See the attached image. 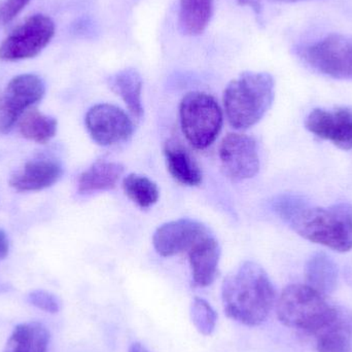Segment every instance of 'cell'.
I'll list each match as a JSON object with an SVG mask.
<instances>
[{"mask_svg":"<svg viewBox=\"0 0 352 352\" xmlns=\"http://www.w3.org/2000/svg\"><path fill=\"white\" fill-rule=\"evenodd\" d=\"M19 131L26 140L45 144L55 136L57 121L54 118L39 113L37 109H29L19 122Z\"/></svg>","mask_w":352,"mask_h":352,"instance_id":"44dd1931","label":"cell"},{"mask_svg":"<svg viewBox=\"0 0 352 352\" xmlns=\"http://www.w3.org/2000/svg\"><path fill=\"white\" fill-rule=\"evenodd\" d=\"M50 333L41 322L20 324L14 329L3 352H49Z\"/></svg>","mask_w":352,"mask_h":352,"instance_id":"e0dca14e","label":"cell"},{"mask_svg":"<svg viewBox=\"0 0 352 352\" xmlns=\"http://www.w3.org/2000/svg\"><path fill=\"white\" fill-rule=\"evenodd\" d=\"M309 287L320 294L332 293L338 280V269L334 261L324 252L314 254L306 266Z\"/></svg>","mask_w":352,"mask_h":352,"instance_id":"ffe728a7","label":"cell"},{"mask_svg":"<svg viewBox=\"0 0 352 352\" xmlns=\"http://www.w3.org/2000/svg\"><path fill=\"white\" fill-rule=\"evenodd\" d=\"M27 300L31 305L50 314H58L61 308V303L55 295L41 289L31 292Z\"/></svg>","mask_w":352,"mask_h":352,"instance_id":"d4e9b609","label":"cell"},{"mask_svg":"<svg viewBox=\"0 0 352 352\" xmlns=\"http://www.w3.org/2000/svg\"><path fill=\"white\" fill-rule=\"evenodd\" d=\"M85 123L91 138L99 146L121 144L133 135L134 123L129 116L123 109L109 103L91 107Z\"/></svg>","mask_w":352,"mask_h":352,"instance_id":"30bf717a","label":"cell"},{"mask_svg":"<svg viewBox=\"0 0 352 352\" xmlns=\"http://www.w3.org/2000/svg\"><path fill=\"white\" fill-rule=\"evenodd\" d=\"M271 208L304 239L339 252L352 250L351 203L314 207L305 197L289 192L274 197Z\"/></svg>","mask_w":352,"mask_h":352,"instance_id":"6da1fadb","label":"cell"},{"mask_svg":"<svg viewBox=\"0 0 352 352\" xmlns=\"http://www.w3.org/2000/svg\"><path fill=\"white\" fill-rule=\"evenodd\" d=\"M219 156L223 175L233 182L250 179L260 170L258 144L246 134H228L219 146Z\"/></svg>","mask_w":352,"mask_h":352,"instance_id":"9c48e42d","label":"cell"},{"mask_svg":"<svg viewBox=\"0 0 352 352\" xmlns=\"http://www.w3.org/2000/svg\"><path fill=\"white\" fill-rule=\"evenodd\" d=\"M107 82L111 90L125 102L130 115L140 121L144 111L142 99L144 82L140 72L134 68H125L109 76Z\"/></svg>","mask_w":352,"mask_h":352,"instance_id":"9a60e30c","label":"cell"},{"mask_svg":"<svg viewBox=\"0 0 352 352\" xmlns=\"http://www.w3.org/2000/svg\"><path fill=\"white\" fill-rule=\"evenodd\" d=\"M338 316L339 312L329 305L324 295L309 285H289L283 289L277 303V316L285 327L314 336Z\"/></svg>","mask_w":352,"mask_h":352,"instance_id":"277c9868","label":"cell"},{"mask_svg":"<svg viewBox=\"0 0 352 352\" xmlns=\"http://www.w3.org/2000/svg\"><path fill=\"white\" fill-rule=\"evenodd\" d=\"M305 127L316 138L329 140L341 150H352V107L314 109L306 119Z\"/></svg>","mask_w":352,"mask_h":352,"instance_id":"7c38bea8","label":"cell"},{"mask_svg":"<svg viewBox=\"0 0 352 352\" xmlns=\"http://www.w3.org/2000/svg\"><path fill=\"white\" fill-rule=\"evenodd\" d=\"M129 352H151L148 351L144 345L140 344V343L136 342L133 343V344L130 346Z\"/></svg>","mask_w":352,"mask_h":352,"instance_id":"f1b7e54d","label":"cell"},{"mask_svg":"<svg viewBox=\"0 0 352 352\" xmlns=\"http://www.w3.org/2000/svg\"><path fill=\"white\" fill-rule=\"evenodd\" d=\"M55 35V23L45 14H34L16 27L0 45V60L20 61L38 55Z\"/></svg>","mask_w":352,"mask_h":352,"instance_id":"52a82bcc","label":"cell"},{"mask_svg":"<svg viewBox=\"0 0 352 352\" xmlns=\"http://www.w3.org/2000/svg\"><path fill=\"white\" fill-rule=\"evenodd\" d=\"M274 285L266 271L254 262H244L228 275L221 287L226 314L248 327L262 324L274 305Z\"/></svg>","mask_w":352,"mask_h":352,"instance_id":"7a4b0ae2","label":"cell"},{"mask_svg":"<svg viewBox=\"0 0 352 352\" xmlns=\"http://www.w3.org/2000/svg\"><path fill=\"white\" fill-rule=\"evenodd\" d=\"M63 175V168L52 159H37L26 163L22 170L12 176L10 184L19 192H34L50 188Z\"/></svg>","mask_w":352,"mask_h":352,"instance_id":"5bb4252c","label":"cell"},{"mask_svg":"<svg viewBox=\"0 0 352 352\" xmlns=\"http://www.w3.org/2000/svg\"><path fill=\"white\" fill-rule=\"evenodd\" d=\"M316 337V349L318 352H351L352 333L351 327L344 318L337 316L334 322L320 331Z\"/></svg>","mask_w":352,"mask_h":352,"instance_id":"7402d4cb","label":"cell"},{"mask_svg":"<svg viewBox=\"0 0 352 352\" xmlns=\"http://www.w3.org/2000/svg\"><path fill=\"white\" fill-rule=\"evenodd\" d=\"M43 80L35 74H21L0 95V133H8L31 107L45 96Z\"/></svg>","mask_w":352,"mask_h":352,"instance_id":"ba28073f","label":"cell"},{"mask_svg":"<svg viewBox=\"0 0 352 352\" xmlns=\"http://www.w3.org/2000/svg\"><path fill=\"white\" fill-rule=\"evenodd\" d=\"M240 4L243 6H252V10H254L258 16L262 14V6H261L260 0H237Z\"/></svg>","mask_w":352,"mask_h":352,"instance_id":"83f0119b","label":"cell"},{"mask_svg":"<svg viewBox=\"0 0 352 352\" xmlns=\"http://www.w3.org/2000/svg\"><path fill=\"white\" fill-rule=\"evenodd\" d=\"M274 96L275 82L270 74L243 72L229 82L223 94L228 121L237 130L252 127L272 107Z\"/></svg>","mask_w":352,"mask_h":352,"instance_id":"3957f363","label":"cell"},{"mask_svg":"<svg viewBox=\"0 0 352 352\" xmlns=\"http://www.w3.org/2000/svg\"><path fill=\"white\" fill-rule=\"evenodd\" d=\"M164 155L167 169L176 182L188 186L202 182V171L186 148L179 144H167Z\"/></svg>","mask_w":352,"mask_h":352,"instance_id":"ac0fdd59","label":"cell"},{"mask_svg":"<svg viewBox=\"0 0 352 352\" xmlns=\"http://www.w3.org/2000/svg\"><path fill=\"white\" fill-rule=\"evenodd\" d=\"M190 318L200 334L209 336L217 326V316L210 304L201 298H195L190 307Z\"/></svg>","mask_w":352,"mask_h":352,"instance_id":"cb8c5ba5","label":"cell"},{"mask_svg":"<svg viewBox=\"0 0 352 352\" xmlns=\"http://www.w3.org/2000/svg\"><path fill=\"white\" fill-rule=\"evenodd\" d=\"M298 59L312 72L335 80H352V35L331 33L294 47Z\"/></svg>","mask_w":352,"mask_h":352,"instance_id":"5b68a950","label":"cell"},{"mask_svg":"<svg viewBox=\"0 0 352 352\" xmlns=\"http://www.w3.org/2000/svg\"><path fill=\"white\" fill-rule=\"evenodd\" d=\"M179 117L186 140L198 150L210 146L223 127V111L214 97L206 93H188L180 102Z\"/></svg>","mask_w":352,"mask_h":352,"instance_id":"8992f818","label":"cell"},{"mask_svg":"<svg viewBox=\"0 0 352 352\" xmlns=\"http://www.w3.org/2000/svg\"><path fill=\"white\" fill-rule=\"evenodd\" d=\"M210 231L204 223L190 219L169 221L159 227L153 236L155 250L162 256L188 252Z\"/></svg>","mask_w":352,"mask_h":352,"instance_id":"8fae6325","label":"cell"},{"mask_svg":"<svg viewBox=\"0 0 352 352\" xmlns=\"http://www.w3.org/2000/svg\"><path fill=\"white\" fill-rule=\"evenodd\" d=\"M31 0H4L0 4V25L12 22Z\"/></svg>","mask_w":352,"mask_h":352,"instance_id":"484cf974","label":"cell"},{"mask_svg":"<svg viewBox=\"0 0 352 352\" xmlns=\"http://www.w3.org/2000/svg\"><path fill=\"white\" fill-rule=\"evenodd\" d=\"M212 12V0H179L178 28L180 32L188 36L202 34L210 22Z\"/></svg>","mask_w":352,"mask_h":352,"instance_id":"d6986e66","label":"cell"},{"mask_svg":"<svg viewBox=\"0 0 352 352\" xmlns=\"http://www.w3.org/2000/svg\"><path fill=\"white\" fill-rule=\"evenodd\" d=\"M123 173L124 166L119 163L97 161L78 178V192L88 195L111 190Z\"/></svg>","mask_w":352,"mask_h":352,"instance_id":"2e32d148","label":"cell"},{"mask_svg":"<svg viewBox=\"0 0 352 352\" xmlns=\"http://www.w3.org/2000/svg\"><path fill=\"white\" fill-rule=\"evenodd\" d=\"M125 194L130 200L142 208H148L156 204L160 196V190L156 182L148 176L131 173L123 180Z\"/></svg>","mask_w":352,"mask_h":352,"instance_id":"603a6c76","label":"cell"},{"mask_svg":"<svg viewBox=\"0 0 352 352\" xmlns=\"http://www.w3.org/2000/svg\"><path fill=\"white\" fill-rule=\"evenodd\" d=\"M194 285L205 287L217 278L221 248L212 234L205 236L188 252Z\"/></svg>","mask_w":352,"mask_h":352,"instance_id":"4fadbf2b","label":"cell"},{"mask_svg":"<svg viewBox=\"0 0 352 352\" xmlns=\"http://www.w3.org/2000/svg\"><path fill=\"white\" fill-rule=\"evenodd\" d=\"M272 2H283V3H295V2L306 1V0H270Z\"/></svg>","mask_w":352,"mask_h":352,"instance_id":"f546056e","label":"cell"},{"mask_svg":"<svg viewBox=\"0 0 352 352\" xmlns=\"http://www.w3.org/2000/svg\"><path fill=\"white\" fill-rule=\"evenodd\" d=\"M10 252V242H8L6 234L0 230V261L4 260Z\"/></svg>","mask_w":352,"mask_h":352,"instance_id":"4316f807","label":"cell"}]
</instances>
